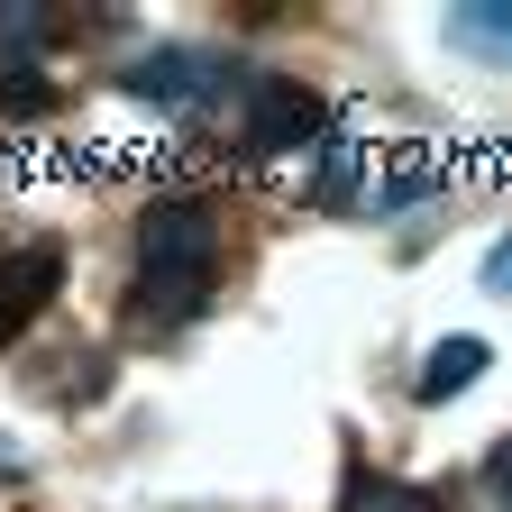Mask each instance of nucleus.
Segmentation results:
<instances>
[{
    "instance_id": "obj_1",
    "label": "nucleus",
    "mask_w": 512,
    "mask_h": 512,
    "mask_svg": "<svg viewBox=\"0 0 512 512\" xmlns=\"http://www.w3.org/2000/svg\"><path fill=\"white\" fill-rule=\"evenodd\" d=\"M211 284H220V220L202 192H174L138 220V266H128V330H183V320L211 311Z\"/></svg>"
},
{
    "instance_id": "obj_2",
    "label": "nucleus",
    "mask_w": 512,
    "mask_h": 512,
    "mask_svg": "<svg viewBox=\"0 0 512 512\" xmlns=\"http://www.w3.org/2000/svg\"><path fill=\"white\" fill-rule=\"evenodd\" d=\"M320 92L311 83H293V74H256L247 83V101H238V147L266 165V156H302L311 138H320Z\"/></svg>"
},
{
    "instance_id": "obj_3",
    "label": "nucleus",
    "mask_w": 512,
    "mask_h": 512,
    "mask_svg": "<svg viewBox=\"0 0 512 512\" xmlns=\"http://www.w3.org/2000/svg\"><path fill=\"white\" fill-rule=\"evenodd\" d=\"M211 83H220V55H202V46H156V55L128 64V92L156 101V110H202Z\"/></svg>"
},
{
    "instance_id": "obj_4",
    "label": "nucleus",
    "mask_w": 512,
    "mask_h": 512,
    "mask_svg": "<svg viewBox=\"0 0 512 512\" xmlns=\"http://www.w3.org/2000/svg\"><path fill=\"white\" fill-rule=\"evenodd\" d=\"M55 284H64V256H55V247H19V256H0V339H19L28 320L55 302Z\"/></svg>"
},
{
    "instance_id": "obj_5",
    "label": "nucleus",
    "mask_w": 512,
    "mask_h": 512,
    "mask_svg": "<svg viewBox=\"0 0 512 512\" xmlns=\"http://www.w3.org/2000/svg\"><path fill=\"white\" fill-rule=\"evenodd\" d=\"M494 366V348L476 339V330H458V339H439L430 357H421V375H412V403H458L467 384Z\"/></svg>"
},
{
    "instance_id": "obj_6",
    "label": "nucleus",
    "mask_w": 512,
    "mask_h": 512,
    "mask_svg": "<svg viewBox=\"0 0 512 512\" xmlns=\"http://www.w3.org/2000/svg\"><path fill=\"white\" fill-rule=\"evenodd\" d=\"M448 46H467L485 64H512V0H467V10H448Z\"/></svg>"
},
{
    "instance_id": "obj_7",
    "label": "nucleus",
    "mask_w": 512,
    "mask_h": 512,
    "mask_svg": "<svg viewBox=\"0 0 512 512\" xmlns=\"http://www.w3.org/2000/svg\"><path fill=\"white\" fill-rule=\"evenodd\" d=\"M366 512H448V503H439V494H421V485H394V476H375Z\"/></svg>"
},
{
    "instance_id": "obj_8",
    "label": "nucleus",
    "mask_w": 512,
    "mask_h": 512,
    "mask_svg": "<svg viewBox=\"0 0 512 512\" xmlns=\"http://www.w3.org/2000/svg\"><path fill=\"white\" fill-rule=\"evenodd\" d=\"M0 110H46V74L37 64H10V74H0Z\"/></svg>"
},
{
    "instance_id": "obj_9",
    "label": "nucleus",
    "mask_w": 512,
    "mask_h": 512,
    "mask_svg": "<svg viewBox=\"0 0 512 512\" xmlns=\"http://www.w3.org/2000/svg\"><path fill=\"white\" fill-rule=\"evenodd\" d=\"M485 494H494V512H512V439L485 448Z\"/></svg>"
},
{
    "instance_id": "obj_10",
    "label": "nucleus",
    "mask_w": 512,
    "mask_h": 512,
    "mask_svg": "<svg viewBox=\"0 0 512 512\" xmlns=\"http://www.w3.org/2000/svg\"><path fill=\"white\" fill-rule=\"evenodd\" d=\"M476 275H485V293H503V302H512V238H494V247H485V266H476Z\"/></svg>"
},
{
    "instance_id": "obj_11",
    "label": "nucleus",
    "mask_w": 512,
    "mask_h": 512,
    "mask_svg": "<svg viewBox=\"0 0 512 512\" xmlns=\"http://www.w3.org/2000/svg\"><path fill=\"white\" fill-rule=\"evenodd\" d=\"M0 476H19V448H10V439H0Z\"/></svg>"
}]
</instances>
